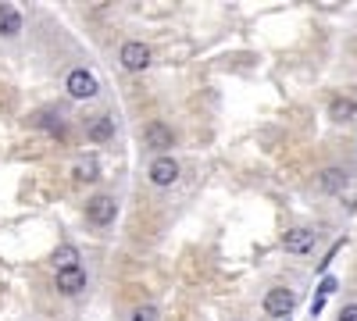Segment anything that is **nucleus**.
Here are the masks:
<instances>
[{"mask_svg":"<svg viewBox=\"0 0 357 321\" xmlns=\"http://www.w3.org/2000/svg\"><path fill=\"white\" fill-rule=\"evenodd\" d=\"M72 179H75V182H97V179H100V168H97V161H93V157L75 161V164H72Z\"/></svg>","mask_w":357,"mask_h":321,"instance_id":"13","label":"nucleus"},{"mask_svg":"<svg viewBox=\"0 0 357 321\" xmlns=\"http://www.w3.org/2000/svg\"><path fill=\"white\" fill-rule=\"evenodd\" d=\"M143 139H146V147H154V150L175 147V132H172L165 122H146V125H143Z\"/></svg>","mask_w":357,"mask_h":321,"instance_id":"8","label":"nucleus"},{"mask_svg":"<svg viewBox=\"0 0 357 321\" xmlns=\"http://www.w3.org/2000/svg\"><path fill=\"white\" fill-rule=\"evenodd\" d=\"M333 289H336V279H321V285H318V297L325 300V297L333 293Z\"/></svg>","mask_w":357,"mask_h":321,"instance_id":"17","label":"nucleus"},{"mask_svg":"<svg viewBox=\"0 0 357 321\" xmlns=\"http://www.w3.org/2000/svg\"><path fill=\"white\" fill-rule=\"evenodd\" d=\"M118 61H122L126 72H146L151 68V47L139 40H126L122 50H118Z\"/></svg>","mask_w":357,"mask_h":321,"instance_id":"5","label":"nucleus"},{"mask_svg":"<svg viewBox=\"0 0 357 321\" xmlns=\"http://www.w3.org/2000/svg\"><path fill=\"white\" fill-rule=\"evenodd\" d=\"M65 90L72 100H93L100 93V86H97V75L93 72H86V68H72L65 75Z\"/></svg>","mask_w":357,"mask_h":321,"instance_id":"1","label":"nucleus"},{"mask_svg":"<svg viewBox=\"0 0 357 321\" xmlns=\"http://www.w3.org/2000/svg\"><path fill=\"white\" fill-rule=\"evenodd\" d=\"M54 285L61 289L65 297H75V293H82V289H86V272L82 268H65V272L54 275Z\"/></svg>","mask_w":357,"mask_h":321,"instance_id":"9","label":"nucleus"},{"mask_svg":"<svg viewBox=\"0 0 357 321\" xmlns=\"http://www.w3.org/2000/svg\"><path fill=\"white\" fill-rule=\"evenodd\" d=\"M357 114V100L354 97H336L333 104H329V118L333 122H350Z\"/></svg>","mask_w":357,"mask_h":321,"instance_id":"12","label":"nucleus"},{"mask_svg":"<svg viewBox=\"0 0 357 321\" xmlns=\"http://www.w3.org/2000/svg\"><path fill=\"white\" fill-rule=\"evenodd\" d=\"M261 307H264L268 318H289L293 307H296V293L286 289V285H275V289H268V293H264Z\"/></svg>","mask_w":357,"mask_h":321,"instance_id":"4","label":"nucleus"},{"mask_svg":"<svg viewBox=\"0 0 357 321\" xmlns=\"http://www.w3.org/2000/svg\"><path fill=\"white\" fill-rule=\"evenodd\" d=\"M314 236H318L314 228H289L286 236H282V250L286 253H311Z\"/></svg>","mask_w":357,"mask_h":321,"instance_id":"7","label":"nucleus"},{"mask_svg":"<svg viewBox=\"0 0 357 321\" xmlns=\"http://www.w3.org/2000/svg\"><path fill=\"white\" fill-rule=\"evenodd\" d=\"M350 186V171L347 168H321L318 175H314V189L318 193H343Z\"/></svg>","mask_w":357,"mask_h":321,"instance_id":"6","label":"nucleus"},{"mask_svg":"<svg viewBox=\"0 0 357 321\" xmlns=\"http://www.w3.org/2000/svg\"><path fill=\"white\" fill-rule=\"evenodd\" d=\"M86 136L93 139V143L114 139V118H111V114H97V118H89L86 122Z\"/></svg>","mask_w":357,"mask_h":321,"instance_id":"10","label":"nucleus"},{"mask_svg":"<svg viewBox=\"0 0 357 321\" xmlns=\"http://www.w3.org/2000/svg\"><path fill=\"white\" fill-rule=\"evenodd\" d=\"M118 218V200L114 196H107V193H97V196H89L86 200V221L89 225H111Z\"/></svg>","mask_w":357,"mask_h":321,"instance_id":"3","label":"nucleus"},{"mask_svg":"<svg viewBox=\"0 0 357 321\" xmlns=\"http://www.w3.org/2000/svg\"><path fill=\"white\" fill-rule=\"evenodd\" d=\"M178 171H183L178 161L172 154H161V157L151 161V168H146V179H151V186H158V189H168V186L178 182Z\"/></svg>","mask_w":357,"mask_h":321,"instance_id":"2","label":"nucleus"},{"mask_svg":"<svg viewBox=\"0 0 357 321\" xmlns=\"http://www.w3.org/2000/svg\"><path fill=\"white\" fill-rule=\"evenodd\" d=\"M22 33V11L11 4H0V36H18Z\"/></svg>","mask_w":357,"mask_h":321,"instance_id":"11","label":"nucleus"},{"mask_svg":"<svg viewBox=\"0 0 357 321\" xmlns=\"http://www.w3.org/2000/svg\"><path fill=\"white\" fill-rule=\"evenodd\" d=\"M54 268H57V272H65V268H79V250H75L72 243L57 246V250H54Z\"/></svg>","mask_w":357,"mask_h":321,"instance_id":"14","label":"nucleus"},{"mask_svg":"<svg viewBox=\"0 0 357 321\" xmlns=\"http://www.w3.org/2000/svg\"><path fill=\"white\" fill-rule=\"evenodd\" d=\"M129 321H161V314H158L154 304H139V307H132Z\"/></svg>","mask_w":357,"mask_h":321,"instance_id":"15","label":"nucleus"},{"mask_svg":"<svg viewBox=\"0 0 357 321\" xmlns=\"http://www.w3.org/2000/svg\"><path fill=\"white\" fill-rule=\"evenodd\" d=\"M336 321H357V304H347L343 311H340V318Z\"/></svg>","mask_w":357,"mask_h":321,"instance_id":"16","label":"nucleus"}]
</instances>
